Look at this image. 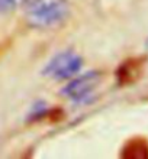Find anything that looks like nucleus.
Instances as JSON below:
<instances>
[{"label":"nucleus","instance_id":"nucleus-1","mask_svg":"<svg viewBox=\"0 0 148 159\" xmlns=\"http://www.w3.org/2000/svg\"><path fill=\"white\" fill-rule=\"evenodd\" d=\"M68 4L65 0H35L26 10V20L34 28H50L65 19Z\"/></svg>","mask_w":148,"mask_h":159},{"label":"nucleus","instance_id":"nucleus-2","mask_svg":"<svg viewBox=\"0 0 148 159\" xmlns=\"http://www.w3.org/2000/svg\"><path fill=\"white\" fill-rule=\"evenodd\" d=\"M81 68V58L71 51H65L55 55L50 61L44 74L54 80H68Z\"/></svg>","mask_w":148,"mask_h":159},{"label":"nucleus","instance_id":"nucleus-3","mask_svg":"<svg viewBox=\"0 0 148 159\" xmlns=\"http://www.w3.org/2000/svg\"><path fill=\"white\" fill-rule=\"evenodd\" d=\"M99 81H100L99 72H87L84 75L70 81L67 87L64 88V94L73 100H83L96 88Z\"/></svg>","mask_w":148,"mask_h":159},{"label":"nucleus","instance_id":"nucleus-4","mask_svg":"<svg viewBox=\"0 0 148 159\" xmlns=\"http://www.w3.org/2000/svg\"><path fill=\"white\" fill-rule=\"evenodd\" d=\"M123 156L128 158H148V143L142 139H132L123 149Z\"/></svg>","mask_w":148,"mask_h":159},{"label":"nucleus","instance_id":"nucleus-5","mask_svg":"<svg viewBox=\"0 0 148 159\" xmlns=\"http://www.w3.org/2000/svg\"><path fill=\"white\" fill-rule=\"evenodd\" d=\"M138 67H140V61H129L121 68L119 71V78L122 83H129L131 80H135L136 74L134 72L138 71Z\"/></svg>","mask_w":148,"mask_h":159},{"label":"nucleus","instance_id":"nucleus-6","mask_svg":"<svg viewBox=\"0 0 148 159\" xmlns=\"http://www.w3.org/2000/svg\"><path fill=\"white\" fill-rule=\"evenodd\" d=\"M35 0H0V12H10L21 6H29Z\"/></svg>","mask_w":148,"mask_h":159}]
</instances>
